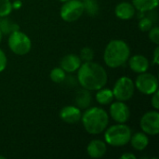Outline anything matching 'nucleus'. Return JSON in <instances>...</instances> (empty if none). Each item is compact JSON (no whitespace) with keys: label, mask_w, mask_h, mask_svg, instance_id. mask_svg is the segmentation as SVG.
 <instances>
[{"label":"nucleus","mask_w":159,"mask_h":159,"mask_svg":"<svg viewBox=\"0 0 159 159\" xmlns=\"http://www.w3.org/2000/svg\"><path fill=\"white\" fill-rule=\"evenodd\" d=\"M153 27V20L149 18H143L139 21V28L142 32H148Z\"/></svg>","instance_id":"nucleus-24"},{"label":"nucleus","mask_w":159,"mask_h":159,"mask_svg":"<svg viewBox=\"0 0 159 159\" xmlns=\"http://www.w3.org/2000/svg\"><path fill=\"white\" fill-rule=\"evenodd\" d=\"M7 45L10 50L19 56L26 55L32 48V41L24 33L15 30L8 36Z\"/></svg>","instance_id":"nucleus-5"},{"label":"nucleus","mask_w":159,"mask_h":159,"mask_svg":"<svg viewBox=\"0 0 159 159\" xmlns=\"http://www.w3.org/2000/svg\"><path fill=\"white\" fill-rule=\"evenodd\" d=\"M148 36L152 43L156 44L157 46L159 44V28L157 26H153L148 31Z\"/></svg>","instance_id":"nucleus-25"},{"label":"nucleus","mask_w":159,"mask_h":159,"mask_svg":"<svg viewBox=\"0 0 159 159\" xmlns=\"http://www.w3.org/2000/svg\"><path fill=\"white\" fill-rule=\"evenodd\" d=\"M82 63L81 59L76 54H67L61 61V68L65 73H74L78 70Z\"/></svg>","instance_id":"nucleus-14"},{"label":"nucleus","mask_w":159,"mask_h":159,"mask_svg":"<svg viewBox=\"0 0 159 159\" xmlns=\"http://www.w3.org/2000/svg\"><path fill=\"white\" fill-rule=\"evenodd\" d=\"M6 157H3V156H0V159H5Z\"/></svg>","instance_id":"nucleus-31"},{"label":"nucleus","mask_w":159,"mask_h":159,"mask_svg":"<svg viewBox=\"0 0 159 159\" xmlns=\"http://www.w3.org/2000/svg\"><path fill=\"white\" fill-rule=\"evenodd\" d=\"M49 77L54 83H61L66 77V73L61 67H55L50 71Z\"/></svg>","instance_id":"nucleus-20"},{"label":"nucleus","mask_w":159,"mask_h":159,"mask_svg":"<svg viewBox=\"0 0 159 159\" xmlns=\"http://www.w3.org/2000/svg\"><path fill=\"white\" fill-rule=\"evenodd\" d=\"M91 100H92V97H91L90 91L82 88V89H80L76 94L75 104L79 109H87L90 106Z\"/></svg>","instance_id":"nucleus-17"},{"label":"nucleus","mask_w":159,"mask_h":159,"mask_svg":"<svg viewBox=\"0 0 159 159\" xmlns=\"http://www.w3.org/2000/svg\"><path fill=\"white\" fill-rule=\"evenodd\" d=\"M111 117L116 123H127L130 117V110L125 102L116 101L113 102L109 109Z\"/></svg>","instance_id":"nucleus-10"},{"label":"nucleus","mask_w":159,"mask_h":159,"mask_svg":"<svg viewBox=\"0 0 159 159\" xmlns=\"http://www.w3.org/2000/svg\"><path fill=\"white\" fill-rule=\"evenodd\" d=\"M77 80L79 85L89 91H97L104 88L108 81L106 70L99 63L85 61L77 70Z\"/></svg>","instance_id":"nucleus-1"},{"label":"nucleus","mask_w":159,"mask_h":159,"mask_svg":"<svg viewBox=\"0 0 159 159\" xmlns=\"http://www.w3.org/2000/svg\"><path fill=\"white\" fill-rule=\"evenodd\" d=\"M140 126L145 134L157 135L159 133V113L157 110L145 113L141 118Z\"/></svg>","instance_id":"nucleus-9"},{"label":"nucleus","mask_w":159,"mask_h":159,"mask_svg":"<svg viewBox=\"0 0 159 159\" xmlns=\"http://www.w3.org/2000/svg\"><path fill=\"white\" fill-rule=\"evenodd\" d=\"M158 3L159 0H132L134 7L141 12L155 9L158 6Z\"/></svg>","instance_id":"nucleus-19"},{"label":"nucleus","mask_w":159,"mask_h":159,"mask_svg":"<svg viewBox=\"0 0 159 159\" xmlns=\"http://www.w3.org/2000/svg\"><path fill=\"white\" fill-rule=\"evenodd\" d=\"M130 57L129 46L120 39L111 40L105 47L103 61L110 68H118L128 62Z\"/></svg>","instance_id":"nucleus-2"},{"label":"nucleus","mask_w":159,"mask_h":159,"mask_svg":"<svg viewBox=\"0 0 159 159\" xmlns=\"http://www.w3.org/2000/svg\"><path fill=\"white\" fill-rule=\"evenodd\" d=\"M12 3L10 0H0V17L5 18L12 11Z\"/></svg>","instance_id":"nucleus-21"},{"label":"nucleus","mask_w":159,"mask_h":159,"mask_svg":"<svg viewBox=\"0 0 159 159\" xmlns=\"http://www.w3.org/2000/svg\"><path fill=\"white\" fill-rule=\"evenodd\" d=\"M107 152V144L102 140H92L87 146V153L91 158H101Z\"/></svg>","instance_id":"nucleus-13"},{"label":"nucleus","mask_w":159,"mask_h":159,"mask_svg":"<svg viewBox=\"0 0 159 159\" xmlns=\"http://www.w3.org/2000/svg\"><path fill=\"white\" fill-rule=\"evenodd\" d=\"M7 56L5 54V52L0 48V73L3 72L6 67H7Z\"/></svg>","instance_id":"nucleus-26"},{"label":"nucleus","mask_w":159,"mask_h":159,"mask_svg":"<svg viewBox=\"0 0 159 159\" xmlns=\"http://www.w3.org/2000/svg\"><path fill=\"white\" fill-rule=\"evenodd\" d=\"M136 12V8L129 2H121L116 5L115 8L116 16L123 20H130L134 17Z\"/></svg>","instance_id":"nucleus-15"},{"label":"nucleus","mask_w":159,"mask_h":159,"mask_svg":"<svg viewBox=\"0 0 159 159\" xmlns=\"http://www.w3.org/2000/svg\"><path fill=\"white\" fill-rule=\"evenodd\" d=\"M131 135V129L126 123H117L105 129L104 142L113 147H122L129 143Z\"/></svg>","instance_id":"nucleus-4"},{"label":"nucleus","mask_w":159,"mask_h":159,"mask_svg":"<svg viewBox=\"0 0 159 159\" xmlns=\"http://www.w3.org/2000/svg\"><path fill=\"white\" fill-rule=\"evenodd\" d=\"M85 12L84 3L80 0H67L61 7V18L66 22L77 20Z\"/></svg>","instance_id":"nucleus-7"},{"label":"nucleus","mask_w":159,"mask_h":159,"mask_svg":"<svg viewBox=\"0 0 159 159\" xmlns=\"http://www.w3.org/2000/svg\"><path fill=\"white\" fill-rule=\"evenodd\" d=\"M129 66L132 72L137 74H142L147 72L149 68V61L146 57L141 54L133 55L129 58Z\"/></svg>","instance_id":"nucleus-12"},{"label":"nucleus","mask_w":159,"mask_h":159,"mask_svg":"<svg viewBox=\"0 0 159 159\" xmlns=\"http://www.w3.org/2000/svg\"><path fill=\"white\" fill-rule=\"evenodd\" d=\"M59 1H61V2H62V3H63V2H65V1H67V0H59Z\"/></svg>","instance_id":"nucleus-32"},{"label":"nucleus","mask_w":159,"mask_h":159,"mask_svg":"<svg viewBox=\"0 0 159 159\" xmlns=\"http://www.w3.org/2000/svg\"><path fill=\"white\" fill-rule=\"evenodd\" d=\"M83 3L85 10L89 15H95L98 12V4L95 0H85Z\"/></svg>","instance_id":"nucleus-23"},{"label":"nucleus","mask_w":159,"mask_h":159,"mask_svg":"<svg viewBox=\"0 0 159 159\" xmlns=\"http://www.w3.org/2000/svg\"><path fill=\"white\" fill-rule=\"evenodd\" d=\"M134 85L135 88L144 95H152L154 92L158 90L157 77L146 72L139 74Z\"/></svg>","instance_id":"nucleus-8"},{"label":"nucleus","mask_w":159,"mask_h":159,"mask_svg":"<svg viewBox=\"0 0 159 159\" xmlns=\"http://www.w3.org/2000/svg\"><path fill=\"white\" fill-rule=\"evenodd\" d=\"M2 38H3V33H2V31L0 30V43H1V41H2Z\"/></svg>","instance_id":"nucleus-30"},{"label":"nucleus","mask_w":159,"mask_h":159,"mask_svg":"<svg viewBox=\"0 0 159 159\" xmlns=\"http://www.w3.org/2000/svg\"><path fill=\"white\" fill-rule=\"evenodd\" d=\"M129 143L135 150L143 151L149 144V138L144 132H137L131 135Z\"/></svg>","instance_id":"nucleus-16"},{"label":"nucleus","mask_w":159,"mask_h":159,"mask_svg":"<svg viewBox=\"0 0 159 159\" xmlns=\"http://www.w3.org/2000/svg\"><path fill=\"white\" fill-rule=\"evenodd\" d=\"M79 58L81 59V61H91L94 58V51L91 48L89 47H85L81 49L80 51V55Z\"/></svg>","instance_id":"nucleus-22"},{"label":"nucleus","mask_w":159,"mask_h":159,"mask_svg":"<svg viewBox=\"0 0 159 159\" xmlns=\"http://www.w3.org/2000/svg\"><path fill=\"white\" fill-rule=\"evenodd\" d=\"M151 104L155 108V110L159 109V91L157 90L152 94V100H151Z\"/></svg>","instance_id":"nucleus-27"},{"label":"nucleus","mask_w":159,"mask_h":159,"mask_svg":"<svg viewBox=\"0 0 159 159\" xmlns=\"http://www.w3.org/2000/svg\"><path fill=\"white\" fill-rule=\"evenodd\" d=\"M81 121L86 131L91 135L103 132L109 124V115L101 107H89L82 114Z\"/></svg>","instance_id":"nucleus-3"},{"label":"nucleus","mask_w":159,"mask_h":159,"mask_svg":"<svg viewBox=\"0 0 159 159\" xmlns=\"http://www.w3.org/2000/svg\"><path fill=\"white\" fill-rule=\"evenodd\" d=\"M60 118L66 124H75L81 120L82 113L77 106L67 105L60 111Z\"/></svg>","instance_id":"nucleus-11"},{"label":"nucleus","mask_w":159,"mask_h":159,"mask_svg":"<svg viewBox=\"0 0 159 159\" xmlns=\"http://www.w3.org/2000/svg\"><path fill=\"white\" fill-rule=\"evenodd\" d=\"M95 97H96L97 102L102 105H107V104L111 103L113 102V100L115 99L112 89H103V88L97 90Z\"/></svg>","instance_id":"nucleus-18"},{"label":"nucleus","mask_w":159,"mask_h":159,"mask_svg":"<svg viewBox=\"0 0 159 159\" xmlns=\"http://www.w3.org/2000/svg\"><path fill=\"white\" fill-rule=\"evenodd\" d=\"M153 62L155 65H158L159 64V47L157 45V47L155 48L154 51V59H153Z\"/></svg>","instance_id":"nucleus-28"},{"label":"nucleus","mask_w":159,"mask_h":159,"mask_svg":"<svg viewBox=\"0 0 159 159\" xmlns=\"http://www.w3.org/2000/svg\"><path fill=\"white\" fill-rule=\"evenodd\" d=\"M112 91L114 94V98L116 101L128 102L134 95V82L128 76H121L116 80Z\"/></svg>","instance_id":"nucleus-6"},{"label":"nucleus","mask_w":159,"mask_h":159,"mask_svg":"<svg viewBox=\"0 0 159 159\" xmlns=\"http://www.w3.org/2000/svg\"><path fill=\"white\" fill-rule=\"evenodd\" d=\"M121 159H136V156L134 154H131V153H125L123 154L121 157Z\"/></svg>","instance_id":"nucleus-29"}]
</instances>
